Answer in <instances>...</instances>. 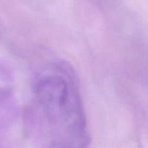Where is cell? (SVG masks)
I'll list each match as a JSON object with an SVG mask.
<instances>
[{"instance_id": "1", "label": "cell", "mask_w": 148, "mask_h": 148, "mask_svg": "<svg viewBox=\"0 0 148 148\" xmlns=\"http://www.w3.org/2000/svg\"><path fill=\"white\" fill-rule=\"evenodd\" d=\"M36 91L39 101L51 119L66 115L69 88L62 77L49 75L41 78L36 85Z\"/></svg>"}, {"instance_id": "2", "label": "cell", "mask_w": 148, "mask_h": 148, "mask_svg": "<svg viewBox=\"0 0 148 148\" xmlns=\"http://www.w3.org/2000/svg\"><path fill=\"white\" fill-rule=\"evenodd\" d=\"M17 109L12 101V90L0 88V130L10 127L14 121Z\"/></svg>"}, {"instance_id": "3", "label": "cell", "mask_w": 148, "mask_h": 148, "mask_svg": "<svg viewBox=\"0 0 148 148\" xmlns=\"http://www.w3.org/2000/svg\"><path fill=\"white\" fill-rule=\"evenodd\" d=\"M13 79V72L11 68L0 59V81L10 82Z\"/></svg>"}, {"instance_id": "4", "label": "cell", "mask_w": 148, "mask_h": 148, "mask_svg": "<svg viewBox=\"0 0 148 148\" xmlns=\"http://www.w3.org/2000/svg\"><path fill=\"white\" fill-rule=\"evenodd\" d=\"M0 148H12L10 145H9L2 138L0 137Z\"/></svg>"}, {"instance_id": "5", "label": "cell", "mask_w": 148, "mask_h": 148, "mask_svg": "<svg viewBox=\"0 0 148 148\" xmlns=\"http://www.w3.org/2000/svg\"><path fill=\"white\" fill-rule=\"evenodd\" d=\"M49 148H67V147H62V146L59 145H51Z\"/></svg>"}]
</instances>
